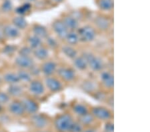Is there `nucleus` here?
<instances>
[{
	"mask_svg": "<svg viewBox=\"0 0 150 132\" xmlns=\"http://www.w3.org/2000/svg\"><path fill=\"white\" fill-rule=\"evenodd\" d=\"M30 92L35 95H41L44 93V86L40 81H32L30 83L29 86Z\"/></svg>",
	"mask_w": 150,
	"mask_h": 132,
	"instance_id": "nucleus-11",
	"label": "nucleus"
},
{
	"mask_svg": "<svg viewBox=\"0 0 150 132\" xmlns=\"http://www.w3.org/2000/svg\"><path fill=\"white\" fill-rule=\"evenodd\" d=\"M62 52L67 57L75 59L77 57V51L70 45H65L62 47Z\"/></svg>",
	"mask_w": 150,
	"mask_h": 132,
	"instance_id": "nucleus-27",
	"label": "nucleus"
},
{
	"mask_svg": "<svg viewBox=\"0 0 150 132\" xmlns=\"http://www.w3.org/2000/svg\"><path fill=\"white\" fill-rule=\"evenodd\" d=\"M53 30L56 33L57 35L61 39H66V36L68 33V29L66 28L65 24L63 23L62 21L57 20L53 23L52 25Z\"/></svg>",
	"mask_w": 150,
	"mask_h": 132,
	"instance_id": "nucleus-4",
	"label": "nucleus"
},
{
	"mask_svg": "<svg viewBox=\"0 0 150 132\" xmlns=\"http://www.w3.org/2000/svg\"><path fill=\"white\" fill-rule=\"evenodd\" d=\"M46 42L47 45H49L50 47L52 48H55L57 46V42L54 38L51 37H46Z\"/></svg>",
	"mask_w": 150,
	"mask_h": 132,
	"instance_id": "nucleus-37",
	"label": "nucleus"
},
{
	"mask_svg": "<svg viewBox=\"0 0 150 132\" xmlns=\"http://www.w3.org/2000/svg\"><path fill=\"white\" fill-rule=\"evenodd\" d=\"M66 40L67 42L70 45H76L79 41V37L78 35V33L74 32V31H71V32H68L67 35L66 37Z\"/></svg>",
	"mask_w": 150,
	"mask_h": 132,
	"instance_id": "nucleus-25",
	"label": "nucleus"
},
{
	"mask_svg": "<svg viewBox=\"0 0 150 132\" xmlns=\"http://www.w3.org/2000/svg\"><path fill=\"white\" fill-rule=\"evenodd\" d=\"M2 110V107H1V105L0 104V112H1Z\"/></svg>",
	"mask_w": 150,
	"mask_h": 132,
	"instance_id": "nucleus-44",
	"label": "nucleus"
},
{
	"mask_svg": "<svg viewBox=\"0 0 150 132\" xmlns=\"http://www.w3.org/2000/svg\"><path fill=\"white\" fill-rule=\"evenodd\" d=\"M31 8V5L30 4L27 3V4H23V6L18 7V8L16 9V11L17 12V13L19 14V15L23 16L30 11Z\"/></svg>",
	"mask_w": 150,
	"mask_h": 132,
	"instance_id": "nucleus-32",
	"label": "nucleus"
},
{
	"mask_svg": "<svg viewBox=\"0 0 150 132\" xmlns=\"http://www.w3.org/2000/svg\"><path fill=\"white\" fill-rule=\"evenodd\" d=\"M54 1L55 2H60V1H62V0H54Z\"/></svg>",
	"mask_w": 150,
	"mask_h": 132,
	"instance_id": "nucleus-43",
	"label": "nucleus"
},
{
	"mask_svg": "<svg viewBox=\"0 0 150 132\" xmlns=\"http://www.w3.org/2000/svg\"><path fill=\"white\" fill-rule=\"evenodd\" d=\"M84 58L86 59L88 66L90 67V68L94 71H101L103 68V63L101 58L94 56L93 54L90 53H86L83 56Z\"/></svg>",
	"mask_w": 150,
	"mask_h": 132,
	"instance_id": "nucleus-2",
	"label": "nucleus"
},
{
	"mask_svg": "<svg viewBox=\"0 0 150 132\" xmlns=\"http://www.w3.org/2000/svg\"><path fill=\"white\" fill-rule=\"evenodd\" d=\"M5 37L9 39H16L20 35L19 30L14 25H7L4 28Z\"/></svg>",
	"mask_w": 150,
	"mask_h": 132,
	"instance_id": "nucleus-9",
	"label": "nucleus"
},
{
	"mask_svg": "<svg viewBox=\"0 0 150 132\" xmlns=\"http://www.w3.org/2000/svg\"><path fill=\"white\" fill-rule=\"evenodd\" d=\"M17 74L18 76L19 81H23L24 83H29L31 81V74L30 72L27 71L25 69H21Z\"/></svg>",
	"mask_w": 150,
	"mask_h": 132,
	"instance_id": "nucleus-24",
	"label": "nucleus"
},
{
	"mask_svg": "<svg viewBox=\"0 0 150 132\" xmlns=\"http://www.w3.org/2000/svg\"><path fill=\"white\" fill-rule=\"evenodd\" d=\"M101 80L105 88H113L114 85V79L112 73L110 72L104 71L101 75Z\"/></svg>",
	"mask_w": 150,
	"mask_h": 132,
	"instance_id": "nucleus-14",
	"label": "nucleus"
},
{
	"mask_svg": "<svg viewBox=\"0 0 150 132\" xmlns=\"http://www.w3.org/2000/svg\"><path fill=\"white\" fill-rule=\"evenodd\" d=\"M21 104L25 109V112H27L29 114H33L38 112L39 106L37 103L29 98H25L21 101Z\"/></svg>",
	"mask_w": 150,
	"mask_h": 132,
	"instance_id": "nucleus-7",
	"label": "nucleus"
},
{
	"mask_svg": "<svg viewBox=\"0 0 150 132\" xmlns=\"http://www.w3.org/2000/svg\"><path fill=\"white\" fill-rule=\"evenodd\" d=\"M0 82H1V78H0Z\"/></svg>",
	"mask_w": 150,
	"mask_h": 132,
	"instance_id": "nucleus-46",
	"label": "nucleus"
},
{
	"mask_svg": "<svg viewBox=\"0 0 150 132\" xmlns=\"http://www.w3.org/2000/svg\"><path fill=\"white\" fill-rule=\"evenodd\" d=\"M5 37L4 33V28H2L1 25H0V42L4 40Z\"/></svg>",
	"mask_w": 150,
	"mask_h": 132,
	"instance_id": "nucleus-41",
	"label": "nucleus"
},
{
	"mask_svg": "<svg viewBox=\"0 0 150 132\" xmlns=\"http://www.w3.org/2000/svg\"><path fill=\"white\" fill-rule=\"evenodd\" d=\"M92 115L101 120H108L112 116L110 112L108 109L103 107H96L92 109Z\"/></svg>",
	"mask_w": 150,
	"mask_h": 132,
	"instance_id": "nucleus-6",
	"label": "nucleus"
},
{
	"mask_svg": "<svg viewBox=\"0 0 150 132\" xmlns=\"http://www.w3.org/2000/svg\"><path fill=\"white\" fill-rule=\"evenodd\" d=\"M98 6L102 10L108 11L113 8V3L112 0H99Z\"/></svg>",
	"mask_w": 150,
	"mask_h": 132,
	"instance_id": "nucleus-28",
	"label": "nucleus"
},
{
	"mask_svg": "<svg viewBox=\"0 0 150 132\" xmlns=\"http://www.w3.org/2000/svg\"><path fill=\"white\" fill-rule=\"evenodd\" d=\"M81 132H97V131L96 129H87L86 131H81Z\"/></svg>",
	"mask_w": 150,
	"mask_h": 132,
	"instance_id": "nucleus-42",
	"label": "nucleus"
},
{
	"mask_svg": "<svg viewBox=\"0 0 150 132\" xmlns=\"http://www.w3.org/2000/svg\"><path fill=\"white\" fill-rule=\"evenodd\" d=\"M74 64L75 67L79 70H85L88 66L86 59L84 58L83 56L76 57L74 60Z\"/></svg>",
	"mask_w": 150,
	"mask_h": 132,
	"instance_id": "nucleus-23",
	"label": "nucleus"
},
{
	"mask_svg": "<svg viewBox=\"0 0 150 132\" xmlns=\"http://www.w3.org/2000/svg\"><path fill=\"white\" fill-rule=\"evenodd\" d=\"M30 69L31 71L30 73L32 74V75H34V76H38L41 72L40 69H39L38 68H37V67H35L34 65H33V66L31 67V68H30Z\"/></svg>",
	"mask_w": 150,
	"mask_h": 132,
	"instance_id": "nucleus-39",
	"label": "nucleus"
},
{
	"mask_svg": "<svg viewBox=\"0 0 150 132\" xmlns=\"http://www.w3.org/2000/svg\"><path fill=\"white\" fill-rule=\"evenodd\" d=\"M58 75L63 80L67 81H71L75 78L76 74L71 68H60L57 71Z\"/></svg>",
	"mask_w": 150,
	"mask_h": 132,
	"instance_id": "nucleus-10",
	"label": "nucleus"
},
{
	"mask_svg": "<svg viewBox=\"0 0 150 132\" xmlns=\"http://www.w3.org/2000/svg\"><path fill=\"white\" fill-rule=\"evenodd\" d=\"M96 25L101 30H106L110 28V22L108 18L105 17H98L95 20Z\"/></svg>",
	"mask_w": 150,
	"mask_h": 132,
	"instance_id": "nucleus-18",
	"label": "nucleus"
},
{
	"mask_svg": "<svg viewBox=\"0 0 150 132\" xmlns=\"http://www.w3.org/2000/svg\"><path fill=\"white\" fill-rule=\"evenodd\" d=\"M57 65L54 61H49L45 62L42 67V71L46 76L52 75L56 70Z\"/></svg>",
	"mask_w": 150,
	"mask_h": 132,
	"instance_id": "nucleus-15",
	"label": "nucleus"
},
{
	"mask_svg": "<svg viewBox=\"0 0 150 132\" xmlns=\"http://www.w3.org/2000/svg\"><path fill=\"white\" fill-rule=\"evenodd\" d=\"M73 122V118L69 114H63L55 120V127L58 131L67 132Z\"/></svg>",
	"mask_w": 150,
	"mask_h": 132,
	"instance_id": "nucleus-1",
	"label": "nucleus"
},
{
	"mask_svg": "<svg viewBox=\"0 0 150 132\" xmlns=\"http://www.w3.org/2000/svg\"><path fill=\"white\" fill-rule=\"evenodd\" d=\"M9 96L8 93L0 92V104H6L9 102Z\"/></svg>",
	"mask_w": 150,
	"mask_h": 132,
	"instance_id": "nucleus-36",
	"label": "nucleus"
},
{
	"mask_svg": "<svg viewBox=\"0 0 150 132\" xmlns=\"http://www.w3.org/2000/svg\"><path fill=\"white\" fill-rule=\"evenodd\" d=\"M4 80L6 83L9 84H16L19 82L18 76L17 73L8 72L4 76Z\"/></svg>",
	"mask_w": 150,
	"mask_h": 132,
	"instance_id": "nucleus-22",
	"label": "nucleus"
},
{
	"mask_svg": "<svg viewBox=\"0 0 150 132\" xmlns=\"http://www.w3.org/2000/svg\"><path fill=\"white\" fill-rule=\"evenodd\" d=\"M16 49V47L13 45H7V46L5 47L4 48V53L7 55H9V54H12L13 53L15 52V50Z\"/></svg>",
	"mask_w": 150,
	"mask_h": 132,
	"instance_id": "nucleus-38",
	"label": "nucleus"
},
{
	"mask_svg": "<svg viewBox=\"0 0 150 132\" xmlns=\"http://www.w3.org/2000/svg\"><path fill=\"white\" fill-rule=\"evenodd\" d=\"M79 121H80L81 124L83 125H89L94 121V116L92 114H89L87 113L83 116H80Z\"/></svg>",
	"mask_w": 150,
	"mask_h": 132,
	"instance_id": "nucleus-30",
	"label": "nucleus"
},
{
	"mask_svg": "<svg viewBox=\"0 0 150 132\" xmlns=\"http://www.w3.org/2000/svg\"><path fill=\"white\" fill-rule=\"evenodd\" d=\"M15 63L18 67L23 69H30L34 65L33 60L31 59L30 56H21V55H19L16 57Z\"/></svg>",
	"mask_w": 150,
	"mask_h": 132,
	"instance_id": "nucleus-5",
	"label": "nucleus"
},
{
	"mask_svg": "<svg viewBox=\"0 0 150 132\" xmlns=\"http://www.w3.org/2000/svg\"><path fill=\"white\" fill-rule=\"evenodd\" d=\"M105 132H113L114 130V127L112 123H108L105 125Z\"/></svg>",
	"mask_w": 150,
	"mask_h": 132,
	"instance_id": "nucleus-40",
	"label": "nucleus"
},
{
	"mask_svg": "<svg viewBox=\"0 0 150 132\" xmlns=\"http://www.w3.org/2000/svg\"><path fill=\"white\" fill-rule=\"evenodd\" d=\"M63 23L65 24L66 28L71 31H73L78 27V21L74 17L67 16L65 17L64 20L62 21Z\"/></svg>",
	"mask_w": 150,
	"mask_h": 132,
	"instance_id": "nucleus-16",
	"label": "nucleus"
},
{
	"mask_svg": "<svg viewBox=\"0 0 150 132\" xmlns=\"http://www.w3.org/2000/svg\"><path fill=\"white\" fill-rule=\"evenodd\" d=\"M45 85L47 88L52 92H59L62 89V85L59 81L54 78L47 77L45 80Z\"/></svg>",
	"mask_w": 150,
	"mask_h": 132,
	"instance_id": "nucleus-8",
	"label": "nucleus"
},
{
	"mask_svg": "<svg viewBox=\"0 0 150 132\" xmlns=\"http://www.w3.org/2000/svg\"><path fill=\"white\" fill-rule=\"evenodd\" d=\"M30 1H33V0H30Z\"/></svg>",
	"mask_w": 150,
	"mask_h": 132,
	"instance_id": "nucleus-47",
	"label": "nucleus"
},
{
	"mask_svg": "<svg viewBox=\"0 0 150 132\" xmlns=\"http://www.w3.org/2000/svg\"><path fill=\"white\" fill-rule=\"evenodd\" d=\"M74 112L79 117L83 116L88 113V108L86 105L81 104H76L74 106Z\"/></svg>",
	"mask_w": 150,
	"mask_h": 132,
	"instance_id": "nucleus-29",
	"label": "nucleus"
},
{
	"mask_svg": "<svg viewBox=\"0 0 150 132\" xmlns=\"http://www.w3.org/2000/svg\"><path fill=\"white\" fill-rule=\"evenodd\" d=\"M33 53L36 58L40 60L46 59L48 56H49V52H48V50L45 47L42 46L37 48V49H35Z\"/></svg>",
	"mask_w": 150,
	"mask_h": 132,
	"instance_id": "nucleus-19",
	"label": "nucleus"
},
{
	"mask_svg": "<svg viewBox=\"0 0 150 132\" xmlns=\"http://www.w3.org/2000/svg\"><path fill=\"white\" fill-rule=\"evenodd\" d=\"M96 32L90 26H85L79 30L78 35L79 40L83 42H90L95 39Z\"/></svg>",
	"mask_w": 150,
	"mask_h": 132,
	"instance_id": "nucleus-3",
	"label": "nucleus"
},
{
	"mask_svg": "<svg viewBox=\"0 0 150 132\" xmlns=\"http://www.w3.org/2000/svg\"><path fill=\"white\" fill-rule=\"evenodd\" d=\"M13 25H15L19 30H24L28 26V22L25 18L19 16L13 18Z\"/></svg>",
	"mask_w": 150,
	"mask_h": 132,
	"instance_id": "nucleus-21",
	"label": "nucleus"
},
{
	"mask_svg": "<svg viewBox=\"0 0 150 132\" xmlns=\"http://www.w3.org/2000/svg\"><path fill=\"white\" fill-rule=\"evenodd\" d=\"M82 88L87 92H92L93 91L96 90V85L93 81H86L83 82V85H82Z\"/></svg>",
	"mask_w": 150,
	"mask_h": 132,
	"instance_id": "nucleus-31",
	"label": "nucleus"
},
{
	"mask_svg": "<svg viewBox=\"0 0 150 132\" xmlns=\"http://www.w3.org/2000/svg\"><path fill=\"white\" fill-rule=\"evenodd\" d=\"M31 123L37 128H44L47 125V119L42 115L34 114L31 117Z\"/></svg>",
	"mask_w": 150,
	"mask_h": 132,
	"instance_id": "nucleus-12",
	"label": "nucleus"
},
{
	"mask_svg": "<svg viewBox=\"0 0 150 132\" xmlns=\"http://www.w3.org/2000/svg\"><path fill=\"white\" fill-rule=\"evenodd\" d=\"M83 128L80 123L78 122H73L71 124V127H70L69 132H81Z\"/></svg>",
	"mask_w": 150,
	"mask_h": 132,
	"instance_id": "nucleus-33",
	"label": "nucleus"
},
{
	"mask_svg": "<svg viewBox=\"0 0 150 132\" xmlns=\"http://www.w3.org/2000/svg\"><path fill=\"white\" fill-rule=\"evenodd\" d=\"M12 8H13V5H12L11 0H5L1 6V9L4 12L10 11Z\"/></svg>",
	"mask_w": 150,
	"mask_h": 132,
	"instance_id": "nucleus-34",
	"label": "nucleus"
},
{
	"mask_svg": "<svg viewBox=\"0 0 150 132\" xmlns=\"http://www.w3.org/2000/svg\"><path fill=\"white\" fill-rule=\"evenodd\" d=\"M9 111L15 116H22V115L25 113V109L23 106L21 102H13L9 105Z\"/></svg>",
	"mask_w": 150,
	"mask_h": 132,
	"instance_id": "nucleus-13",
	"label": "nucleus"
},
{
	"mask_svg": "<svg viewBox=\"0 0 150 132\" xmlns=\"http://www.w3.org/2000/svg\"><path fill=\"white\" fill-rule=\"evenodd\" d=\"M39 132H50V131H39Z\"/></svg>",
	"mask_w": 150,
	"mask_h": 132,
	"instance_id": "nucleus-45",
	"label": "nucleus"
},
{
	"mask_svg": "<svg viewBox=\"0 0 150 132\" xmlns=\"http://www.w3.org/2000/svg\"><path fill=\"white\" fill-rule=\"evenodd\" d=\"M8 93L13 97H19L23 94V90L21 85L16 84H11L9 86L8 90Z\"/></svg>",
	"mask_w": 150,
	"mask_h": 132,
	"instance_id": "nucleus-17",
	"label": "nucleus"
},
{
	"mask_svg": "<svg viewBox=\"0 0 150 132\" xmlns=\"http://www.w3.org/2000/svg\"><path fill=\"white\" fill-rule=\"evenodd\" d=\"M33 32L34 35L40 37V39L46 38L48 35V32L46 29L41 25H35L33 28Z\"/></svg>",
	"mask_w": 150,
	"mask_h": 132,
	"instance_id": "nucleus-20",
	"label": "nucleus"
},
{
	"mask_svg": "<svg viewBox=\"0 0 150 132\" xmlns=\"http://www.w3.org/2000/svg\"><path fill=\"white\" fill-rule=\"evenodd\" d=\"M28 43L31 49H35L42 46V39L33 35L28 38Z\"/></svg>",
	"mask_w": 150,
	"mask_h": 132,
	"instance_id": "nucleus-26",
	"label": "nucleus"
},
{
	"mask_svg": "<svg viewBox=\"0 0 150 132\" xmlns=\"http://www.w3.org/2000/svg\"><path fill=\"white\" fill-rule=\"evenodd\" d=\"M32 49L30 47H23L19 50V55L24 56H30Z\"/></svg>",
	"mask_w": 150,
	"mask_h": 132,
	"instance_id": "nucleus-35",
	"label": "nucleus"
}]
</instances>
